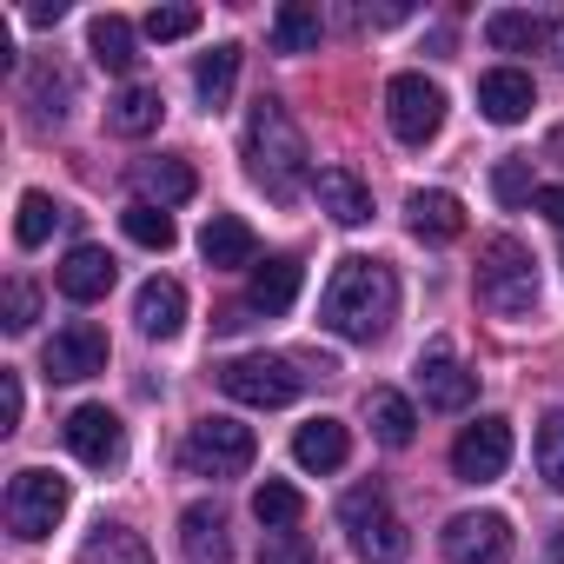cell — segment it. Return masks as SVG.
<instances>
[{"instance_id": "cell-1", "label": "cell", "mask_w": 564, "mask_h": 564, "mask_svg": "<svg viewBox=\"0 0 564 564\" xmlns=\"http://www.w3.org/2000/svg\"><path fill=\"white\" fill-rule=\"evenodd\" d=\"M319 319H326L339 339L372 346V339L399 319V279H392V265H386V259H366V252L339 259L333 286H326V300H319Z\"/></svg>"}, {"instance_id": "cell-2", "label": "cell", "mask_w": 564, "mask_h": 564, "mask_svg": "<svg viewBox=\"0 0 564 564\" xmlns=\"http://www.w3.org/2000/svg\"><path fill=\"white\" fill-rule=\"evenodd\" d=\"M246 166L265 186V199H279V206H293L313 186V153H306V133L286 113V100H259L252 107V120H246Z\"/></svg>"}, {"instance_id": "cell-3", "label": "cell", "mask_w": 564, "mask_h": 564, "mask_svg": "<svg viewBox=\"0 0 564 564\" xmlns=\"http://www.w3.org/2000/svg\"><path fill=\"white\" fill-rule=\"evenodd\" d=\"M478 300L498 319H524L538 306V265H531V252L511 232H491L478 246Z\"/></svg>"}, {"instance_id": "cell-4", "label": "cell", "mask_w": 564, "mask_h": 564, "mask_svg": "<svg viewBox=\"0 0 564 564\" xmlns=\"http://www.w3.org/2000/svg\"><path fill=\"white\" fill-rule=\"evenodd\" d=\"M339 524H346L352 551H359V557H372V564H386V557H399V551H405V524H399V511H392L386 485H352V491L339 498Z\"/></svg>"}, {"instance_id": "cell-5", "label": "cell", "mask_w": 564, "mask_h": 564, "mask_svg": "<svg viewBox=\"0 0 564 564\" xmlns=\"http://www.w3.org/2000/svg\"><path fill=\"white\" fill-rule=\"evenodd\" d=\"M252 452H259V438H252V425H239V419H199L193 432H186V471L193 478H246V465H252Z\"/></svg>"}, {"instance_id": "cell-6", "label": "cell", "mask_w": 564, "mask_h": 564, "mask_svg": "<svg viewBox=\"0 0 564 564\" xmlns=\"http://www.w3.org/2000/svg\"><path fill=\"white\" fill-rule=\"evenodd\" d=\"M219 386H226V399H239V405H259V412H272V405H293V399H300L306 372H300L293 359H272V352H246V359H226V366H219Z\"/></svg>"}, {"instance_id": "cell-7", "label": "cell", "mask_w": 564, "mask_h": 564, "mask_svg": "<svg viewBox=\"0 0 564 564\" xmlns=\"http://www.w3.org/2000/svg\"><path fill=\"white\" fill-rule=\"evenodd\" d=\"M61 518H67V478H61V471L28 465V471L8 478V531H14V538L34 544V538H47Z\"/></svg>"}, {"instance_id": "cell-8", "label": "cell", "mask_w": 564, "mask_h": 564, "mask_svg": "<svg viewBox=\"0 0 564 564\" xmlns=\"http://www.w3.org/2000/svg\"><path fill=\"white\" fill-rule=\"evenodd\" d=\"M386 120H392V133H399L405 147H425V140L445 127V94H438V80H425V74H392V80H386Z\"/></svg>"}, {"instance_id": "cell-9", "label": "cell", "mask_w": 564, "mask_h": 564, "mask_svg": "<svg viewBox=\"0 0 564 564\" xmlns=\"http://www.w3.org/2000/svg\"><path fill=\"white\" fill-rule=\"evenodd\" d=\"M445 564H505L511 557V518L505 511H458L438 531Z\"/></svg>"}, {"instance_id": "cell-10", "label": "cell", "mask_w": 564, "mask_h": 564, "mask_svg": "<svg viewBox=\"0 0 564 564\" xmlns=\"http://www.w3.org/2000/svg\"><path fill=\"white\" fill-rule=\"evenodd\" d=\"M107 333L94 326V319H67L54 339H47V352H41V372L47 379H61V386H80V379H94V372H107Z\"/></svg>"}, {"instance_id": "cell-11", "label": "cell", "mask_w": 564, "mask_h": 564, "mask_svg": "<svg viewBox=\"0 0 564 564\" xmlns=\"http://www.w3.org/2000/svg\"><path fill=\"white\" fill-rule=\"evenodd\" d=\"M505 465H511V425L498 412H485L478 425H465L452 438V471L465 485H491V478H505Z\"/></svg>"}, {"instance_id": "cell-12", "label": "cell", "mask_w": 564, "mask_h": 564, "mask_svg": "<svg viewBox=\"0 0 564 564\" xmlns=\"http://www.w3.org/2000/svg\"><path fill=\"white\" fill-rule=\"evenodd\" d=\"M300 259H265V265H252V286H246V306H232L219 326H246V313H259V319H279V313H293V300H300Z\"/></svg>"}, {"instance_id": "cell-13", "label": "cell", "mask_w": 564, "mask_h": 564, "mask_svg": "<svg viewBox=\"0 0 564 564\" xmlns=\"http://www.w3.org/2000/svg\"><path fill=\"white\" fill-rule=\"evenodd\" d=\"M67 452H74L80 465H94V471H113V465L127 458V425H120L107 405H80V412L67 419Z\"/></svg>"}, {"instance_id": "cell-14", "label": "cell", "mask_w": 564, "mask_h": 564, "mask_svg": "<svg viewBox=\"0 0 564 564\" xmlns=\"http://www.w3.org/2000/svg\"><path fill=\"white\" fill-rule=\"evenodd\" d=\"M419 392H425L432 412H465L471 392H478V372H465V359H458L452 346H425V359H419Z\"/></svg>"}, {"instance_id": "cell-15", "label": "cell", "mask_w": 564, "mask_h": 564, "mask_svg": "<svg viewBox=\"0 0 564 564\" xmlns=\"http://www.w3.org/2000/svg\"><path fill=\"white\" fill-rule=\"evenodd\" d=\"M113 279H120V265H113L107 246H74V252L61 259V272H54V286H61L74 306H94V300L113 293Z\"/></svg>"}, {"instance_id": "cell-16", "label": "cell", "mask_w": 564, "mask_h": 564, "mask_svg": "<svg viewBox=\"0 0 564 564\" xmlns=\"http://www.w3.org/2000/svg\"><path fill=\"white\" fill-rule=\"evenodd\" d=\"M199 252H206V265H213V272L259 265V239H252V226H246L239 213H213V219H206V232H199Z\"/></svg>"}, {"instance_id": "cell-17", "label": "cell", "mask_w": 564, "mask_h": 564, "mask_svg": "<svg viewBox=\"0 0 564 564\" xmlns=\"http://www.w3.org/2000/svg\"><path fill=\"white\" fill-rule=\"evenodd\" d=\"M531 100H538V87H531L524 67H491V74L478 80V107H485V120H498V127H518V120L531 113Z\"/></svg>"}, {"instance_id": "cell-18", "label": "cell", "mask_w": 564, "mask_h": 564, "mask_svg": "<svg viewBox=\"0 0 564 564\" xmlns=\"http://www.w3.org/2000/svg\"><path fill=\"white\" fill-rule=\"evenodd\" d=\"M313 193H319V213H333L339 226H366L372 219V186L352 166H319Z\"/></svg>"}, {"instance_id": "cell-19", "label": "cell", "mask_w": 564, "mask_h": 564, "mask_svg": "<svg viewBox=\"0 0 564 564\" xmlns=\"http://www.w3.org/2000/svg\"><path fill=\"white\" fill-rule=\"evenodd\" d=\"M180 557L186 564H232V538H226V518L213 505L180 511Z\"/></svg>"}, {"instance_id": "cell-20", "label": "cell", "mask_w": 564, "mask_h": 564, "mask_svg": "<svg viewBox=\"0 0 564 564\" xmlns=\"http://www.w3.org/2000/svg\"><path fill=\"white\" fill-rule=\"evenodd\" d=\"M133 319H140L147 339H173L186 326V286L180 279H147L140 300H133Z\"/></svg>"}, {"instance_id": "cell-21", "label": "cell", "mask_w": 564, "mask_h": 564, "mask_svg": "<svg viewBox=\"0 0 564 564\" xmlns=\"http://www.w3.org/2000/svg\"><path fill=\"white\" fill-rule=\"evenodd\" d=\"M346 452H352V432H346L339 419H306V425L293 432V458H300L306 471H339Z\"/></svg>"}, {"instance_id": "cell-22", "label": "cell", "mask_w": 564, "mask_h": 564, "mask_svg": "<svg viewBox=\"0 0 564 564\" xmlns=\"http://www.w3.org/2000/svg\"><path fill=\"white\" fill-rule=\"evenodd\" d=\"M193 166L186 160H140L133 166V193L147 199V206H186L193 199Z\"/></svg>"}, {"instance_id": "cell-23", "label": "cell", "mask_w": 564, "mask_h": 564, "mask_svg": "<svg viewBox=\"0 0 564 564\" xmlns=\"http://www.w3.org/2000/svg\"><path fill=\"white\" fill-rule=\"evenodd\" d=\"M366 419H372V438H379L386 452H405V445L419 438V412H412V399L392 392V386H379V392L366 399Z\"/></svg>"}, {"instance_id": "cell-24", "label": "cell", "mask_w": 564, "mask_h": 564, "mask_svg": "<svg viewBox=\"0 0 564 564\" xmlns=\"http://www.w3.org/2000/svg\"><path fill=\"white\" fill-rule=\"evenodd\" d=\"M405 226L438 246V239H458V232H465V206L432 186V193H412V199H405Z\"/></svg>"}, {"instance_id": "cell-25", "label": "cell", "mask_w": 564, "mask_h": 564, "mask_svg": "<svg viewBox=\"0 0 564 564\" xmlns=\"http://www.w3.org/2000/svg\"><path fill=\"white\" fill-rule=\"evenodd\" d=\"M160 94L153 87H127V94H113L107 100V133H120V140H147L153 127H160Z\"/></svg>"}, {"instance_id": "cell-26", "label": "cell", "mask_w": 564, "mask_h": 564, "mask_svg": "<svg viewBox=\"0 0 564 564\" xmlns=\"http://www.w3.org/2000/svg\"><path fill=\"white\" fill-rule=\"evenodd\" d=\"M74 564H153V551H147V538L127 531V524H94Z\"/></svg>"}, {"instance_id": "cell-27", "label": "cell", "mask_w": 564, "mask_h": 564, "mask_svg": "<svg viewBox=\"0 0 564 564\" xmlns=\"http://www.w3.org/2000/svg\"><path fill=\"white\" fill-rule=\"evenodd\" d=\"M485 41H491L498 54H531V47L551 41V21H538V14H524V8H498V14L485 21Z\"/></svg>"}, {"instance_id": "cell-28", "label": "cell", "mask_w": 564, "mask_h": 564, "mask_svg": "<svg viewBox=\"0 0 564 564\" xmlns=\"http://www.w3.org/2000/svg\"><path fill=\"white\" fill-rule=\"evenodd\" d=\"M87 47H94V61H100L107 74H133V67H140V47H133V28H127L120 14H100V21L87 28Z\"/></svg>"}, {"instance_id": "cell-29", "label": "cell", "mask_w": 564, "mask_h": 564, "mask_svg": "<svg viewBox=\"0 0 564 564\" xmlns=\"http://www.w3.org/2000/svg\"><path fill=\"white\" fill-rule=\"evenodd\" d=\"M28 107H34V120H67V107H74V74H67L61 61H41V67L28 74Z\"/></svg>"}, {"instance_id": "cell-30", "label": "cell", "mask_w": 564, "mask_h": 564, "mask_svg": "<svg viewBox=\"0 0 564 564\" xmlns=\"http://www.w3.org/2000/svg\"><path fill=\"white\" fill-rule=\"evenodd\" d=\"M319 34H326V21H319V8H306V0H286V8L272 14V47L279 54H313Z\"/></svg>"}, {"instance_id": "cell-31", "label": "cell", "mask_w": 564, "mask_h": 564, "mask_svg": "<svg viewBox=\"0 0 564 564\" xmlns=\"http://www.w3.org/2000/svg\"><path fill=\"white\" fill-rule=\"evenodd\" d=\"M252 518H259L265 531H293V524L306 518V498H300L286 478H265V485L252 491Z\"/></svg>"}, {"instance_id": "cell-32", "label": "cell", "mask_w": 564, "mask_h": 564, "mask_svg": "<svg viewBox=\"0 0 564 564\" xmlns=\"http://www.w3.org/2000/svg\"><path fill=\"white\" fill-rule=\"evenodd\" d=\"M232 80H239V47H213V54H199V67H193V94H199V107H226Z\"/></svg>"}, {"instance_id": "cell-33", "label": "cell", "mask_w": 564, "mask_h": 564, "mask_svg": "<svg viewBox=\"0 0 564 564\" xmlns=\"http://www.w3.org/2000/svg\"><path fill=\"white\" fill-rule=\"evenodd\" d=\"M61 219H67V206H54L47 193H21V219H14V239H21V246H47Z\"/></svg>"}, {"instance_id": "cell-34", "label": "cell", "mask_w": 564, "mask_h": 564, "mask_svg": "<svg viewBox=\"0 0 564 564\" xmlns=\"http://www.w3.org/2000/svg\"><path fill=\"white\" fill-rule=\"evenodd\" d=\"M120 226H127V239H133V246H147V252H166V246H173V219H166V206L133 199V206L120 213Z\"/></svg>"}, {"instance_id": "cell-35", "label": "cell", "mask_w": 564, "mask_h": 564, "mask_svg": "<svg viewBox=\"0 0 564 564\" xmlns=\"http://www.w3.org/2000/svg\"><path fill=\"white\" fill-rule=\"evenodd\" d=\"M538 471L551 491H564V412H544L538 425Z\"/></svg>"}, {"instance_id": "cell-36", "label": "cell", "mask_w": 564, "mask_h": 564, "mask_svg": "<svg viewBox=\"0 0 564 564\" xmlns=\"http://www.w3.org/2000/svg\"><path fill=\"white\" fill-rule=\"evenodd\" d=\"M491 193H498L505 206H524V199H538V186H531V160H498V173H491Z\"/></svg>"}, {"instance_id": "cell-37", "label": "cell", "mask_w": 564, "mask_h": 564, "mask_svg": "<svg viewBox=\"0 0 564 564\" xmlns=\"http://www.w3.org/2000/svg\"><path fill=\"white\" fill-rule=\"evenodd\" d=\"M8 333H34V319H41V293L28 286V279H8Z\"/></svg>"}, {"instance_id": "cell-38", "label": "cell", "mask_w": 564, "mask_h": 564, "mask_svg": "<svg viewBox=\"0 0 564 564\" xmlns=\"http://www.w3.org/2000/svg\"><path fill=\"white\" fill-rule=\"evenodd\" d=\"M193 28H199V8H153L147 14V34L153 41H186Z\"/></svg>"}, {"instance_id": "cell-39", "label": "cell", "mask_w": 564, "mask_h": 564, "mask_svg": "<svg viewBox=\"0 0 564 564\" xmlns=\"http://www.w3.org/2000/svg\"><path fill=\"white\" fill-rule=\"evenodd\" d=\"M21 405H28V399H21V379H14V372H0V432H14V425H21Z\"/></svg>"}, {"instance_id": "cell-40", "label": "cell", "mask_w": 564, "mask_h": 564, "mask_svg": "<svg viewBox=\"0 0 564 564\" xmlns=\"http://www.w3.org/2000/svg\"><path fill=\"white\" fill-rule=\"evenodd\" d=\"M551 226H564V186H538V199H531Z\"/></svg>"}, {"instance_id": "cell-41", "label": "cell", "mask_w": 564, "mask_h": 564, "mask_svg": "<svg viewBox=\"0 0 564 564\" xmlns=\"http://www.w3.org/2000/svg\"><path fill=\"white\" fill-rule=\"evenodd\" d=\"M28 21H34V28H54V21H61V0H41V8H28Z\"/></svg>"}, {"instance_id": "cell-42", "label": "cell", "mask_w": 564, "mask_h": 564, "mask_svg": "<svg viewBox=\"0 0 564 564\" xmlns=\"http://www.w3.org/2000/svg\"><path fill=\"white\" fill-rule=\"evenodd\" d=\"M366 21H372V28H399V21H405V8H366Z\"/></svg>"}, {"instance_id": "cell-43", "label": "cell", "mask_w": 564, "mask_h": 564, "mask_svg": "<svg viewBox=\"0 0 564 564\" xmlns=\"http://www.w3.org/2000/svg\"><path fill=\"white\" fill-rule=\"evenodd\" d=\"M551 54H557V67H564V14L551 21Z\"/></svg>"}, {"instance_id": "cell-44", "label": "cell", "mask_w": 564, "mask_h": 564, "mask_svg": "<svg viewBox=\"0 0 564 564\" xmlns=\"http://www.w3.org/2000/svg\"><path fill=\"white\" fill-rule=\"evenodd\" d=\"M551 564H564V524L551 531Z\"/></svg>"}]
</instances>
